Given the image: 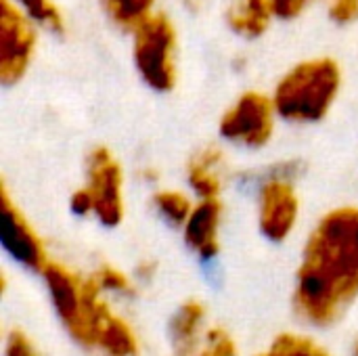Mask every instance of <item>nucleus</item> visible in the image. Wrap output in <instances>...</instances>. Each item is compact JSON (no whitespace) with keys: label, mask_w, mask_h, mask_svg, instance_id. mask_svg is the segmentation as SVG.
Listing matches in <instances>:
<instances>
[{"label":"nucleus","mask_w":358,"mask_h":356,"mask_svg":"<svg viewBox=\"0 0 358 356\" xmlns=\"http://www.w3.org/2000/svg\"><path fill=\"white\" fill-rule=\"evenodd\" d=\"M358 296V208H338L310 233L298 269L294 304L302 319L327 327Z\"/></svg>","instance_id":"1"},{"label":"nucleus","mask_w":358,"mask_h":356,"mask_svg":"<svg viewBox=\"0 0 358 356\" xmlns=\"http://www.w3.org/2000/svg\"><path fill=\"white\" fill-rule=\"evenodd\" d=\"M340 86L342 71L334 59L319 57L298 63L275 88L273 103L277 115L298 124L319 122L336 103Z\"/></svg>","instance_id":"2"},{"label":"nucleus","mask_w":358,"mask_h":356,"mask_svg":"<svg viewBox=\"0 0 358 356\" xmlns=\"http://www.w3.org/2000/svg\"><path fill=\"white\" fill-rule=\"evenodd\" d=\"M46 287L50 292V300L55 304L57 315L61 317L67 332L82 346L92 348L94 342V317L99 306L105 302L101 298V287L94 279H80L69 269L50 262L42 271Z\"/></svg>","instance_id":"3"},{"label":"nucleus","mask_w":358,"mask_h":356,"mask_svg":"<svg viewBox=\"0 0 358 356\" xmlns=\"http://www.w3.org/2000/svg\"><path fill=\"white\" fill-rule=\"evenodd\" d=\"M132 57L143 82L168 92L176 84V29L168 15L153 13L134 29Z\"/></svg>","instance_id":"4"},{"label":"nucleus","mask_w":358,"mask_h":356,"mask_svg":"<svg viewBox=\"0 0 358 356\" xmlns=\"http://www.w3.org/2000/svg\"><path fill=\"white\" fill-rule=\"evenodd\" d=\"M300 170V162H283L264 172L258 191V225L271 241H285L298 222L300 199L294 180Z\"/></svg>","instance_id":"5"},{"label":"nucleus","mask_w":358,"mask_h":356,"mask_svg":"<svg viewBox=\"0 0 358 356\" xmlns=\"http://www.w3.org/2000/svg\"><path fill=\"white\" fill-rule=\"evenodd\" d=\"M34 19L13 0H0V82L17 84L34 57Z\"/></svg>","instance_id":"6"},{"label":"nucleus","mask_w":358,"mask_h":356,"mask_svg":"<svg viewBox=\"0 0 358 356\" xmlns=\"http://www.w3.org/2000/svg\"><path fill=\"white\" fill-rule=\"evenodd\" d=\"M275 103L262 92H245L222 115L220 134L224 141L241 147H264L275 130Z\"/></svg>","instance_id":"7"},{"label":"nucleus","mask_w":358,"mask_h":356,"mask_svg":"<svg viewBox=\"0 0 358 356\" xmlns=\"http://www.w3.org/2000/svg\"><path fill=\"white\" fill-rule=\"evenodd\" d=\"M88 191L92 195V214L105 227H117L124 220V172L107 147H94L86 157Z\"/></svg>","instance_id":"8"},{"label":"nucleus","mask_w":358,"mask_h":356,"mask_svg":"<svg viewBox=\"0 0 358 356\" xmlns=\"http://www.w3.org/2000/svg\"><path fill=\"white\" fill-rule=\"evenodd\" d=\"M0 241L2 248L23 266L31 271H44L48 264L46 248L38 233L31 229L23 212L13 204L6 185L0 187Z\"/></svg>","instance_id":"9"},{"label":"nucleus","mask_w":358,"mask_h":356,"mask_svg":"<svg viewBox=\"0 0 358 356\" xmlns=\"http://www.w3.org/2000/svg\"><path fill=\"white\" fill-rule=\"evenodd\" d=\"M220 220H222V204L218 197L201 199L197 206H193V212L185 222V241L201 258H214L218 254Z\"/></svg>","instance_id":"10"},{"label":"nucleus","mask_w":358,"mask_h":356,"mask_svg":"<svg viewBox=\"0 0 358 356\" xmlns=\"http://www.w3.org/2000/svg\"><path fill=\"white\" fill-rule=\"evenodd\" d=\"M227 162L218 147H203L199 149L189 162V185L199 195V199L218 197L224 185Z\"/></svg>","instance_id":"11"},{"label":"nucleus","mask_w":358,"mask_h":356,"mask_svg":"<svg viewBox=\"0 0 358 356\" xmlns=\"http://www.w3.org/2000/svg\"><path fill=\"white\" fill-rule=\"evenodd\" d=\"M275 6L273 0H231L227 6L229 27L243 38L262 36L273 19Z\"/></svg>","instance_id":"12"},{"label":"nucleus","mask_w":358,"mask_h":356,"mask_svg":"<svg viewBox=\"0 0 358 356\" xmlns=\"http://www.w3.org/2000/svg\"><path fill=\"white\" fill-rule=\"evenodd\" d=\"M94 340L107 356H136L138 342L126 321L111 315L109 306L99 315L94 325Z\"/></svg>","instance_id":"13"},{"label":"nucleus","mask_w":358,"mask_h":356,"mask_svg":"<svg viewBox=\"0 0 358 356\" xmlns=\"http://www.w3.org/2000/svg\"><path fill=\"white\" fill-rule=\"evenodd\" d=\"M203 315H206L203 304H199L195 300L182 304L180 311L174 315V319L170 323V338H172V344L176 346L178 353L187 356L197 346Z\"/></svg>","instance_id":"14"},{"label":"nucleus","mask_w":358,"mask_h":356,"mask_svg":"<svg viewBox=\"0 0 358 356\" xmlns=\"http://www.w3.org/2000/svg\"><path fill=\"white\" fill-rule=\"evenodd\" d=\"M101 4L117 27L134 31L147 17L153 15L155 0H101Z\"/></svg>","instance_id":"15"},{"label":"nucleus","mask_w":358,"mask_h":356,"mask_svg":"<svg viewBox=\"0 0 358 356\" xmlns=\"http://www.w3.org/2000/svg\"><path fill=\"white\" fill-rule=\"evenodd\" d=\"M153 206L155 210L174 227H185L187 218L193 212V206L189 201V197L180 191H172V189H164L157 191L153 195Z\"/></svg>","instance_id":"16"},{"label":"nucleus","mask_w":358,"mask_h":356,"mask_svg":"<svg viewBox=\"0 0 358 356\" xmlns=\"http://www.w3.org/2000/svg\"><path fill=\"white\" fill-rule=\"evenodd\" d=\"M13 2L19 4L36 23H40L48 31L63 34V29H65L63 15L50 0H13Z\"/></svg>","instance_id":"17"},{"label":"nucleus","mask_w":358,"mask_h":356,"mask_svg":"<svg viewBox=\"0 0 358 356\" xmlns=\"http://www.w3.org/2000/svg\"><path fill=\"white\" fill-rule=\"evenodd\" d=\"M260 356H329L317 342L304 336H294V334H283L279 336L271 350Z\"/></svg>","instance_id":"18"},{"label":"nucleus","mask_w":358,"mask_h":356,"mask_svg":"<svg viewBox=\"0 0 358 356\" xmlns=\"http://www.w3.org/2000/svg\"><path fill=\"white\" fill-rule=\"evenodd\" d=\"M92 279L101 287V292H113V294H122V296H132L134 294V285L130 283V279L122 271H117V269H113L109 264H103L92 275Z\"/></svg>","instance_id":"19"},{"label":"nucleus","mask_w":358,"mask_h":356,"mask_svg":"<svg viewBox=\"0 0 358 356\" xmlns=\"http://www.w3.org/2000/svg\"><path fill=\"white\" fill-rule=\"evenodd\" d=\"M199 356H237V348L222 329H210L206 334V344Z\"/></svg>","instance_id":"20"},{"label":"nucleus","mask_w":358,"mask_h":356,"mask_svg":"<svg viewBox=\"0 0 358 356\" xmlns=\"http://www.w3.org/2000/svg\"><path fill=\"white\" fill-rule=\"evenodd\" d=\"M329 17L338 23H350L358 19V0H334L329 6Z\"/></svg>","instance_id":"21"},{"label":"nucleus","mask_w":358,"mask_h":356,"mask_svg":"<svg viewBox=\"0 0 358 356\" xmlns=\"http://www.w3.org/2000/svg\"><path fill=\"white\" fill-rule=\"evenodd\" d=\"M6 356H38L31 342L25 338L23 332L15 329L8 334V340H6Z\"/></svg>","instance_id":"22"},{"label":"nucleus","mask_w":358,"mask_h":356,"mask_svg":"<svg viewBox=\"0 0 358 356\" xmlns=\"http://www.w3.org/2000/svg\"><path fill=\"white\" fill-rule=\"evenodd\" d=\"M69 206H71L73 214H78V216H88V214H92V210H94V204H92V195H90L88 187H82V189H78V191L71 195V199H69Z\"/></svg>","instance_id":"23"},{"label":"nucleus","mask_w":358,"mask_h":356,"mask_svg":"<svg viewBox=\"0 0 358 356\" xmlns=\"http://www.w3.org/2000/svg\"><path fill=\"white\" fill-rule=\"evenodd\" d=\"M310 0H273L275 13L281 19H294L298 17Z\"/></svg>","instance_id":"24"},{"label":"nucleus","mask_w":358,"mask_h":356,"mask_svg":"<svg viewBox=\"0 0 358 356\" xmlns=\"http://www.w3.org/2000/svg\"><path fill=\"white\" fill-rule=\"evenodd\" d=\"M153 271H155V264L153 262H143V264L136 266V275L141 279H151L153 277Z\"/></svg>","instance_id":"25"},{"label":"nucleus","mask_w":358,"mask_h":356,"mask_svg":"<svg viewBox=\"0 0 358 356\" xmlns=\"http://www.w3.org/2000/svg\"><path fill=\"white\" fill-rule=\"evenodd\" d=\"M182 2H185V6L191 8V10H197L199 4H201V0H182Z\"/></svg>","instance_id":"26"},{"label":"nucleus","mask_w":358,"mask_h":356,"mask_svg":"<svg viewBox=\"0 0 358 356\" xmlns=\"http://www.w3.org/2000/svg\"><path fill=\"white\" fill-rule=\"evenodd\" d=\"M355 356H358V344H357V350H355Z\"/></svg>","instance_id":"27"}]
</instances>
